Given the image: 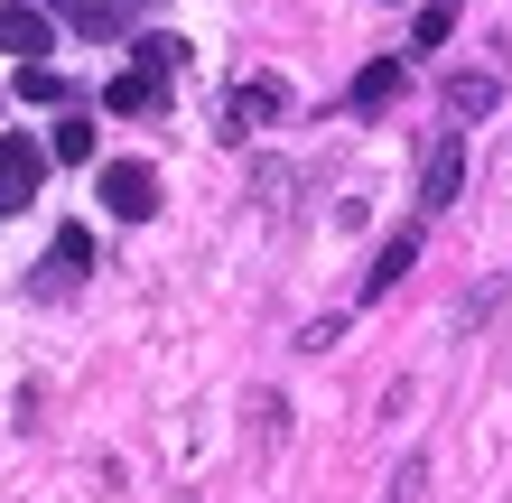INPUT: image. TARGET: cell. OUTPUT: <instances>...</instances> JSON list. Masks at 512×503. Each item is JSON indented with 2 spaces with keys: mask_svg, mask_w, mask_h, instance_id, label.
<instances>
[{
  "mask_svg": "<svg viewBox=\"0 0 512 503\" xmlns=\"http://www.w3.org/2000/svg\"><path fill=\"white\" fill-rule=\"evenodd\" d=\"M47 159L56 150H47L38 131H10V140H0V215H19V205L47 187Z\"/></svg>",
  "mask_w": 512,
  "mask_h": 503,
  "instance_id": "cell-1",
  "label": "cell"
},
{
  "mask_svg": "<svg viewBox=\"0 0 512 503\" xmlns=\"http://www.w3.org/2000/svg\"><path fill=\"white\" fill-rule=\"evenodd\" d=\"M103 215L112 224H149V215H159V168H149V159H112L103 168Z\"/></svg>",
  "mask_w": 512,
  "mask_h": 503,
  "instance_id": "cell-2",
  "label": "cell"
},
{
  "mask_svg": "<svg viewBox=\"0 0 512 503\" xmlns=\"http://www.w3.org/2000/svg\"><path fill=\"white\" fill-rule=\"evenodd\" d=\"M457 187H466V140L447 131L438 150H429V168H419V215H447V205H457Z\"/></svg>",
  "mask_w": 512,
  "mask_h": 503,
  "instance_id": "cell-3",
  "label": "cell"
},
{
  "mask_svg": "<svg viewBox=\"0 0 512 503\" xmlns=\"http://www.w3.org/2000/svg\"><path fill=\"white\" fill-rule=\"evenodd\" d=\"M280 103H289V84H280V75H252V84H233V103H224V131L243 140V131H261Z\"/></svg>",
  "mask_w": 512,
  "mask_h": 503,
  "instance_id": "cell-4",
  "label": "cell"
},
{
  "mask_svg": "<svg viewBox=\"0 0 512 503\" xmlns=\"http://www.w3.org/2000/svg\"><path fill=\"white\" fill-rule=\"evenodd\" d=\"M47 47H56L47 10H28V0H10V10H0V56H19V66H38Z\"/></svg>",
  "mask_w": 512,
  "mask_h": 503,
  "instance_id": "cell-5",
  "label": "cell"
},
{
  "mask_svg": "<svg viewBox=\"0 0 512 503\" xmlns=\"http://www.w3.org/2000/svg\"><path fill=\"white\" fill-rule=\"evenodd\" d=\"M168 103V75H140V66H122L103 84V112H159Z\"/></svg>",
  "mask_w": 512,
  "mask_h": 503,
  "instance_id": "cell-6",
  "label": "cell"
},
{
  "mask_svg": "<svg viewBox=\"0 0 512 503\" xmlns=\"http://www.w3.org/2000/svg\"><path fill=\"white\" fill-rule=\"evenodd\" d=\"M131 66H140V75H177V66H187V38H168V28H140V38H131Z\"/></svg>",
  "mask_w": 512,
  "mask_h": 503,
  "instance_id": "cell-7",
  "label": "cell"
},
{
  "mask_svg": "<svg viewBox=\"0 0 512 503\" xmlns=\"http://www.w3.org/2000/svg\"><path fill=\"white\" fill-rule=\"evenodd\" d=\"M410 261H419V233H391V243H382V261L364 271V299H382V289H401V271H410Z\"/></svg>",
  "mask_w": 512,
  "mask_h": 503,
  "instance_id": "cell-8",
  "label": "cell"
},
{
  "mask_svg": "<svg viewBox=\"0 0 512 503\" xmlns=\"http://www.w3.org/2000/svg\"><path fill=\"white\" fill-rule=\"evenodd\" d=\"M391 94H401V56H373V66L354 75V112H382Z\"/></svg>",
  "mask_w": 512,
  "mask_h": 503,
  "instance_id": "cell-9",
  "label": "cell"
},
{
  "mask_svg": "<svg viewBox=\"0 0 512 503\" xmlns=\"http://www.w3.org/2000/svg\"><path fill=\"white\" fill-rule=\"evenodd\" d=\"M56 280H84V271H94V233H84V224H56Z\"/></svg>",
  "mask_w": 512,
  "mask_h": 503,
  "instance_id": "cell-10",
  "label": "cell"
},
{
  "mask_svg": "<svg viewBox=\"0 0 512 503\" xmlns=\"http://www.w3.org/2000/svg\"><path fill=\"white\" fill-rule=\"evenodd\" d=\"M494 94H503V75H457V84H447V112L475 122V112H494Z\"/></svg>",
  "mask_w": 512,
  "mask_h": 503,
  "instance_id": "cell-11",
  "label": "cell"
},
{
  "mask_svg": "<svg viewBox=\"0 0 512 503\" xmlns=\"http://www.w3.org/2000/svg\"><path fill=\"white\" fill-rule=\"evenodd\" d=\"M447 28H457V0H429V10L410 19V56H429V47H447Z\"/></svg>",
  "mask_w": 512,
  "mask_h": 503,
  "instance_id": "cell-12",
  "label": "cell"
},
{
  "mask_svg": "<svg viewBox=\"0 0 512 503\" xmlns=\"http://www.w3.org/2000/svg\"><path fill=\"white\" fill-rule=\"evenodd\" d=\"M19 103H66V75H56L47 56H38V66H19Z\"/></svg>",
  "mask_w": 512,
  "mask_h": 503,
  "instance_id": "cell-13",
  "label": "cell"
},
{
  "mask_svg": "<svg viewBox=\"0 0 512 503\" xmlns=\"http://www.w3.org/2000/svg\"><path fill=\"white\" fill-rule=\"evenodd\" d=\"M47 150L66 159V168H84V159H94V122H56V131H47Z\"/></svg>",
  "mask_w": 512,
  "mask_h": 503,
  "instance_id": "cell-14",
  "label": "cell"
},
{
  "mask_svg": "<svg viewBox=\"0 0 512 503\" xmlns=\"http://www.w3.org/2000/svg\"><path fill=\"white\" fill-rule=\"evenodd\" d=\"M122 10H140V0H122Z\"/></svg>",
  "mask_w": 512,
  "mask_h": 503,
  "instance_id": "cell-15",
  "label": "cell"
}]
</instances>
